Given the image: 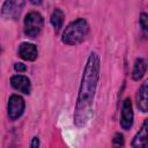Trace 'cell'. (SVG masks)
Returning a JSON list of instances; mask_svg holds the SVG:
<instances>
[{
    "label": "cell",
    "instance_id": "cell-1",
    "mask_svg": "<svg viewBox=\"0 0 148 148\" xmlns=\"http://www.w3.org/2000/svg\"><path fill=\"white\" fill-rule=\"evenodd\" d=\"M98 76H99V57L96 52H91L88 58L87 65L84 67V72L79 90V96H77V103L74 114V120L77 126L84 125L90 116Z\"/></svg>",
    "mask_w": 148,
    "mask_h": 148
},
{
    "label": "cell",
    "instance_id": "cell-2",
    "mask_svg": "<svg viewBox=\"0 0 148 148\" xmlns=\"http://www.w3.org/2000/svg\"><path fill=\"white\" fill-rule=\"evenodd\" d=\"M89 27L84 18H77L69 23L62 34V42L67 45H76L81 43L87 34Z\"/></svg>",
    "mask_w": 148,
    "mask_h": 148
},
{
    "label": "cell",
    "instance_id": "cell-3",
    "mask_svg": "<svg viewBox=\"0 0 148 148\" xmlns=\"http://www.w3.org/2000/svg\"><path fill=\"white\" fill-rule=\"evenodd\" d=\"M43 16L37 12L29 13L24 18V32L30 38H36L43 28Z\"/></svg>",
    "mask_w": 148,
    "mask_h": 148
},
{
    "label": "cell",
    "instance_id": "cell-4",
    "mask_svg": "<svg viewBox=\"0 0 148 148\" xmlns=\"http://www.w3.org/2000/svg\"><path fill=\"white\" fill-rule=\"evenodd\" d=\"M24 6V0H6L2 8L1 15L6 20H16Z\"/></svg>",
    "mask_w": 148,
    "mask_h": 148
},
{
    "label": "cell",
    "instance_id": "cell-5",
    "mask_svg": "<svg viewBox=\"0 0 148 148\" xmlns=\"http://www.w3.org/2000/svg\"><path fill=\"white\" fill-rule=\"evenodd\" d=\"M24 111V99L18 95H12L8 101V116L15 120L22 116Z\"/></svg>",
    "mask_w": 148,
    "mask_h": 148
},
{
    "label": "cell",
    "instance_id": "cell-6",
    "mask_svg": "<svg viewBox=\"0 0 148 148\" xmlns=\"http://www.w3.org/2000/svg\"><path fill=\"white\" fill-rule=\"evenodd\" d=\"M120 125L124 130H128L133 125V109L130 98H126L121 106V116H120Z\"/></svg>",
    "mask_w": 148,
    "mask_h": 148
},
{
    "label": "cell",
    "instance_id": "cell-7",
    "mask_svg": "<svg viewBox=\"0 0 148 148\" xmlns=\"http://www.w3.org/2000/svg\"><path fill=\"white\" fill-rule=\"evenodd\" d=\"M18 56L24 60L34 61L38 56L36 45H34L31 43H22L18 47Z\"/></svg>",
    "mask_w": 148,
    "mask_h": 148
},
{
    "label": "cell",
    "instance_id": "cell-8",
    "mask_svg": "<svg viewBox=\"0 0 148 148\" xmlns=\"http://www.w3.org/2000/svg\"><path fill=\"white\" fill-rule=\"evenodd\" d=\"M10 83L13 86V88H15L16 90L23 92V94H30V80L24 76V75H14L10 79Z\"/></svg>",
    "mask_w": 148,
    "mask_h": 148
},
{
    "label": "cell",
    "instance_id": "cell-9",
    "mask_svg": "<svg viewBox=\"0 0 148 148\" xmlns=\"http://www.w3.org/2000/svg\"><path fill=\"white\" fill-rule=\"evenodd\" d=\"M136 104L138 108L142 111L146 112L148 109V102H147V82L142 83V86L140 87L138 94H136Z\"/></svg>",
    "mask_w": 148,
    "mask_h": 148
},
{
    "label": "cell",
    "instance_id": "cell-10",
    "mask_svg": "<svg viewBox=\"0 0 148 148\" xmlns=\"http://www.w3.org/2000/svg\"><path fill=\"white\" fill-rule=\"evenodd\" d=\"M132 146L139 147V148H143L147 146V120H145L142 128L134 136V139L132 141Z\"/></svg>",
    "mask_w": 148,
    "mask_h": 148
},
{
    "label": "cell",
    "instance_id": "cell-11",
    "mask_svg": "<svg viewBox=\"0 0 148 148\" xmlns=\"http://www.w3.org/2000/svg\"><path fill=\"white\" fill-rule=\"evenodd\" d=\"M146 69H147L146 61H145L142 58L136 59V60H135V64H134V67H133V72H132V77H133V80H135V81L140 80V79L145 75Z\"/></svg>",
    "mask_w": 148,
    "mask_h": 148
},
{
    "label": "cell",
    "instance_id": "cell-12",
    "mask_svg": "<svg viewBox=\"0 0 148 148\" xmlns=\"http://www.w3.org/2000/svg\"><path fill=\"white\" fill-rule=\"evenodd\" d=\"M64 18H65V14L61 9H56L51 16V23L53 25V28L56 29V31H59L62 28L64 24Z\"/></svg>",
    "mask_w": 148,
    "mask_h": 148
},
{
    "label": "cell",
    "instance_id": "cell-13",
    "mask_svg": "<svg viewBox=\"0 0 148 148\" xmlns=\"http://www.w3.org/2000/svg\"><path fill=\"white\" fill-rule=\"evenodd\" d=\"M113 145H114V146H123V145H124V139H123V135H121L120 133H117V134L114 135Z\"/></svg>",
    "mask_w": 148,
    "mask_h": 148
},
{
    "label": "cell",
    "instance_id": "cell-14",
    "mask_svg": "<svg viewBox=\"0 0 148 148\" xmlns=\"http://www.w3.org/2000/svg\"><path fill=\"white\" fill-rule=\"evenodd\" d=\"M140 24H141V27H142V30H143V31H146V30H147V28H148V24H147V15H146L145 13H142V14H141Z\"/></svg>",
    "mask_w": 148,
    "mask_h": 148
},
{
    "label": "cell",
    "instance_id": "cell-15",
    "mask_svg": "<svg viewBox=\"0 0 148 148\" xmlns=\"http://www.w3.org/2000/svg\"><path fill=\"white\" fill-rule=\"evenodd\" d=\"M15 69L16 71H18V72H24L25 69H27V67H25V65H23V64H21V62H17V64H15Z\"/></svg>",
    "mask_w": 148,
    "mask_h": 148
},
{
    "label": "cell",
    "instance_id": "cell-16",
    "mask_svg": "<svg viewBox=\"0 0 148 148\" xmlns=\"http://www.w3.org/2000/svg\"><path fill=\"white\" fill-rule=\"evenodd\" d=\"M39 145V142H38V138H34V141H32V143L30 145L31 147H37Z\"/></svg>",
    "mask_w": 148,
    "mask_h": 148
},
{
    "label": "cell",
    "instance_id": "cell-17",
    "mask_svg": "<svg viewBox=\"0 0 148 148\" xmlns=\"http://www.w3.org/2000/svg\"><path fill=\"white\" fill-rule=\"evenodd\" d=\"M31 2H32L34 5H39V3L42 2V0H31Z\"/></svg>",
    "mask_w": 148,
    "mask_h": 148
},
{
    "label": "cell",
    "instance_id": "cell-18",
    "mask_svg": "<svg viewBox=\"0 0 148 148\" xmlns=\"http://www.w3.org/2000/svg\"><path fill=\"white\" fill-rule=\"evenodd\" d=\"M0 52H1V47H0Z\"/></svg>",
    "mask_w": 148,
    "mask_h": 148
}]
</instances>
